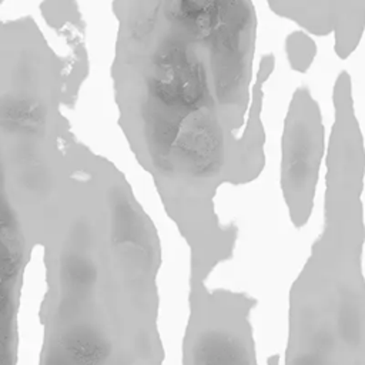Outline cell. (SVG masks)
Here are the masks:
<instances>
[{"label":"cell","mask_w":365,"mask_h":365,"mask_svg":"<svg viewBox=\"0 0 365 365\" xmlns=\"http://www.w3.org/2000/svg\"><path fill=\"white\" fill-rule=\"evenodd\" d=\"M171 14L184 38L212 47L218 64L242 60L251 24L244 0H171Z\"/></svg>","instance_id":"6da1fadb"},{"label":"cell","mask_w":365,"mask_h":365,"mask_svg":"<svg viewBox=\"0 0 365 365\" xmlns=\"http://www.w3.org/2000/svg\"><path fill=\"white\" fill-rule=\"evenodd\" d=\"M151 80L155 100L171 117L198 114L210 103L205 66L184 37L165 41L157 54Z\"/></svg>","instance_id":"7a4b0ae2"},{"label":"cell","mask_w":365,"mask_h":365,"mask_svg":"<svg viewBox=\"0 0 365 365\" xmlns=\"http://www.w3.org/2000/svg\"><path fill=\"white\" fill-rule=\"evenodd\" d=\"M63 344L76 365H101L108 355L106 339L88 328L70 331Z\"/></svg>","instance_id":"3957f363"},{"label":"cell","mask_w":365,"mask_h":365,"mask_svg":"<svg viewBox=\"0 0 365 365\" xmlns=\"http://www.w3.org/2000/svg\"><path fill=\"white\" fill-rule=\"evenodd\" d=\"M315 151V141L312 138L311 131L297 128L294 135L289 137L287 163H288V174L289 178H305L308 168L311 167V161Z\"/></svg>","instance_id":"277c9868"},{"label":"cell","mask_w":365,"mask_h":365,"mask_svg":"<svg viewBox=\"0 0 365 365\" xmlns=\"http://www.w3.org/2000/svg\"><path fill=\"white\" fill-rule=\"evenodd\" d=\"M7 231H9V217L3 204L0 202V238L6 235Z\"/></svg>","instance_id":"5b68a950"}]
</instances>
